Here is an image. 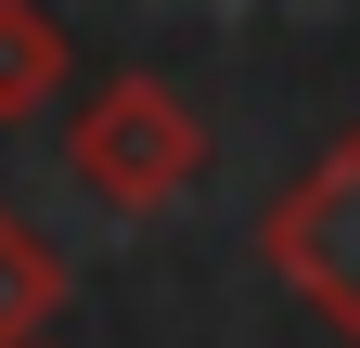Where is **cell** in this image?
Wrapping results in <instances>:
<instances>
[{
    "instance_id": "obj_1",
    "label": "cell",
    "mask_w": 360,
    "mask_h": 348,
    "mask_svg": "<svg viewBox=\"0 0 360 348\" xmlns=\"http://www.w3.org/2000/svg\"><path fill=\"white\" fill-rule=\"evenodd\" d=\"M65 168L90 181V206H116V220H155L206 181V116L167 91V77H103L77 116H65Z\"/></svg>"
},
{
    "instance_id": "obj_2",
    "label": "cell",
    "mask_w": 360,
    "mask_h": 348,
    "mask_svg": "<svg viewBox=\"0 0 360 348\" xmlns=\"http://www.w3.org/2000/svg\"><path fill=\"white\" fill-rule=\"evenodd\" d=\"M257 258H270V284H283L322 335L360 348V129H335V142L309 155L283 194H270Z\"/></svg>"
},
{
    "instance_id": "obj_3",
    "label": "cell",
    "mask_w": 360,
    "mask_h": 348,
    "mask_svg": "<svg viewBox=\"0 0 360 348\" xmlns=\"http://www.w3.org/2000/svg\"><path fill=\"white\" fill-rule=\"evenodd\" d=\"M65 77H77V52L52 26V0H0V129H39L65 104Z\"/></svg>"
},
{
    "instance_id": "obj_4",
    "label": "cell",
    "mask_w": 360,
    "mask_h": 348,
    "mask_svg": "<svg viewBox=\"0 0 360 348\" xmlns=\"http://www.w3.org/2000/svg\"><path fill=\"white\" fill-rule=\"evenodd\" d=\"M52 310H65V258H52V232H26L13 206H0V348H39V335H52Z\"/></svg>"
},
{
    "instance_id": "obj_5",
    "label": "cell",
    "mask_w": 360,
    "mask_h": 348,
    "mask_svg": "<svg viewBox=\"0 0 360 348\" xmlns=\"http://www.w3.org/2000/svg\"><path fill=\"white\" fill-rule=\"evenodd\" d=\"M39 348H52V335H39Z\"/></svg>"
}]
</instances>
